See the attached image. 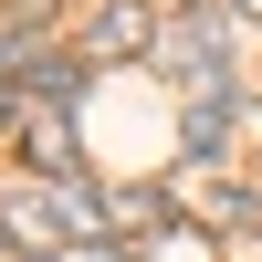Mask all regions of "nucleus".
I'll return each instance as SVG.
<instances>
[{"label": "nucleus", "instance_id": "1", "mask_svg": "<svg viewBox=\"0 0 262 262\" xmlns=\"http://www.w3.org/2000/svg\"><path fill=\"white\" fill-rule=\"evenodd\" d=\"M137 53H158V11L147 0H105L95 32H84V63H137Z\"/></svg>", "mask_w": 262, "mask_h": 262}, {"label": "nucleus", "instance_id": "2", "mask_svg": "<svg viewBox=\"0 0 262 262\" xmlns=\"http://www.w3.org/2000/svg\"><path fill=\"white\" fill-rule=\"evenodd\" d=\"M21 147H32V179L53 189V179H74V126L53 116V105H32V126H21Z\"/></svg>", "mask_w": 262, "mask_h": 262}, {"label": "nucleus", "instance_id": "3", "mask_svg": "<svg viewBox=\"0 0 262 262\" xmlns=\"http://www.w3.org/2000/svg\"><path fill=\"white\" fill-rule=\"evenodd\" d=\"M53 221L74 231V242H105V231H116V210H105V189H84V179H53Z\"/></svg>", "mask_w": 262, "mask_h": 262}, {"label": "nucleus", "instance_id": "4", "mask_svg": "<svg viewBox=\"0 0 262 262\" xmlns=\"http://www.w3.org/2000/svg\"><path fill=\"white\" fill-rule=\"evenodd\" d=\"M0 231H11V242H21V262H53L63 242H74V231H63V221H53V210H42V200H11V210H0Z\"/></svg>", "mask_w": 262, "mask_h": 262}, {"label": "nucleus", "instance_id": "5", "mask_svg": "<svg viewBox=\"0 0 262 262\" xmlns=\"http://www.w3.org/2000/svg\"><path fill=\"white\" fill-rule=\"evenodd\" d=\"M126 262H221V242H210L200 221H168V231H147V242L126 252Z\"/></svg>", "mask_w": 262, "mask_h": 262}, {"label": "nucleus", "instance_id": "6", "mask_svg": "<svg viewBox=\"0 0 262 262\" xmlns=\"http://www.w3.org/2000/svg\"><path fill=\"white\" fill-rule=\"evenodd\" d=\"M221 231H262V179H231L221 189Z\"/></svg>", "mask_w": 262, "mask_h": 262}, {"label": "nucleus", "instance_id": "7", "mask_svg": "<svg viewBox=\"0 0 262 262\" xmlns=\"http://www.w3.org/2000/svg\"><path fill=\"white\" fill-rule=\"evenodd\" d=\"M11 11H21V21H42V11H53V0H11Z\"/></svg>", "mask_w": 262, "mask_h": 262}, {"label": "nucleus", "instance_id": "8", "mask_svg": "<svg viewBox=\"0 0 262 262\" xmlns=\"http://www.w3.org/2000/svg\"><path fill=\"white\" fill-rule=\"evenodd\" d=\"M231 11H242V21H262V0H231Z\"/></svg>", "mask_w": 262, "mask_h": 262}]
</instances>
